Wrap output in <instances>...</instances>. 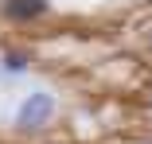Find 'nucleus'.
I'll use <instances>...</instances> for the list:
<instances>
[{
    "mask_svg": "<svg viewBox=\"0 0 152 144\" xmlns=\"http://www.w3.org/2000/svg\"><path fill=\"white\" fill-rule=\"evenodd\" d=\"M51 113H55V97L47 90H35V94H27L23 105L16 109V125L20 129H43L51 121Z\"/></svg>",
    "mask_w": 152,
    "mask_h": 144,
    "instance_id": "obj_1",
    "label": "nucleus"
},
{
    "mask_svg": "<svg viewBox=\"0 0 152 144\" xmlns=\"http://www.w3.org/2000/svg\"><path fill=\"white\" fill-rule=\"evenodd\" d=\"M47 12H51V0H4L8 20H39Z\"/></svg>",
    "mask_w": 152,
    "mask_h": 144,
    "instance_id": "obj_2",
    "label": "nucleus"
},
{
    "mask_svg": "<svg viewBox=\"0 0 152 144\" xmlns=\"http://www.w3.org/2000/svg\"><path fill=\"white\" fill-rule=\"evenodd\" d=\"M27 63H31L27 55H16V51H12V55H4V70H8V74H23V70H27Z\"/></svg>",
    "mask_w": 152,
    "mask_h": 144,
    "instance_id": "obj_3",
    "label": "nucleus"
},
{
    "mask_svg": "<svg viewBox=\"0 0 152 144\" xmlns=\"http://www.w3.org/2000/svg\"><path fill=\"white\" fill-rule=\"evenodd\" d=\"M148 47H152V31H148Z\"/></svg>",
    "mask_w": 152,
    "mask_h": 144,
    "instance_id": "obj_4",
    "label": "nucleus"
}]
</instances>
